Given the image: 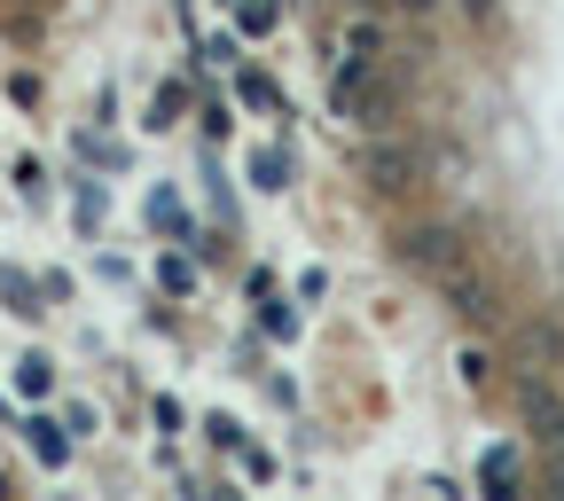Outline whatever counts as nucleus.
I'll return each instance as SVG.
<instances>
[{"label":"nucleus","mask_w":564,"mask_h":501,"mask_svg":"<svg viewBox=\"0 0 564 501\" xmlns=\"http://www.w3.org/2000/svg\"><path fill=\"white\" fill-rule=\"evenodd\" d=\"M47 384H55V369H47V352H24V361H17V392H32V400H40Z\"/></svg>","instance_id":"obj_5"},{"label":"nucleus","mask_w":564,"mask_h":501,"mask_svg":"<svg viewBox=\"0 0 564 501\" xmlns=\"http://www.w3.org/2000/svg\"><path fill=\"white\" fill-rule=\"evenodd\" d=\"M525 423H533V439H541L549 455H564V400H556L541 377H525Z\"/></svg>","instance_id":"obj_3"},{"label":"nucleus","mask_w":564,"mask_h":501,"mask_svg":"<svg viewBox=\"0 0 564 501\" xmlns=\"http://www.w3.org/2000/svg\"><path fill=\"white\" fill-rule=\"evenodd\" d=\"M24 439H32V455H40V462H47V470H55V462H63V455H70V439H63V432H55V423H47V415H32V423H24Z\"/></svg>","instance_id":"obj_4"},{"label":"nucleus","mask_w":564,"mask_h":501,"mask_svg":"<svg viewBox=\"0 0 564 501\" xmlns=\"http://www.w3.org/2000/svg\"><path fill=\"white\" fill-rule=\"evenodd\" d=\"M408 259L432 274V282H455L463 266H470V251H463V236H447V228H423V236H408Z\"/></svg>","instance_id":"obj_2"},{"label":"nucleus","mask_w":564,"mask_h":501,"mask_svg":"<svg viewBox=\"0 0 564 501\" xmlns=\"http://www.w3.org/2000/svg\"><path fill=\"white\" fill-rule=\"evenodd\" d=\"M400 9H432V0H400Z\"/></svg>","instance_id":"obj_7"},{"label":"nucleus","mask_w":564,"mask_h":501,"mask_svg":"<svg viewBox=\"0 0 564 501\" xmlns=\"http://www.w3.org/2000/svg\"><path fill=\"white\" fill-rule=\"evenodd\" d=\"M486 486L510 493V486H518V455H486Z\"/></svg>","instance_id":"obj_6"},{"label":"nucleus","mask_w":564,"mask_h":501,"mask_svg":"<svg viewBox=\"0 0 564 501\" xmlns=\"http://www.w3.org/2000/svg\"><path fill=\"white\" fill-rule=\"evenodd\" d=\"M329 102H337V118H352V126H377V110H384L377 55H345V63H337V79H329Z\"/></svg>","instance_id":"obj_1"}]
</instances>
